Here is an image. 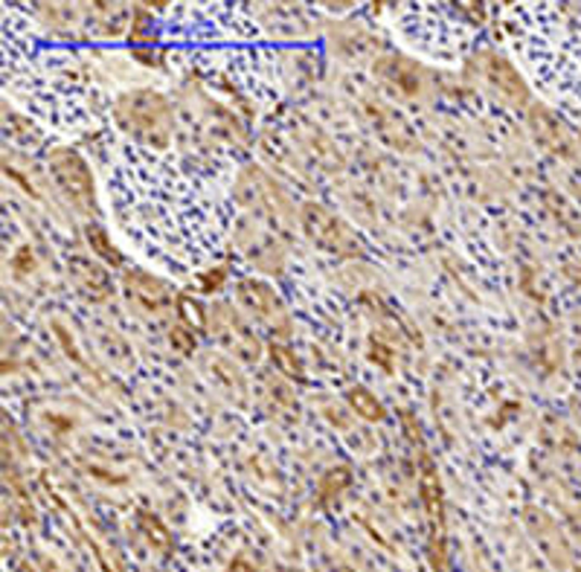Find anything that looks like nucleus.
Returning <instances> with one entry per match:
<instances>
[{"label":"nucleus","mask_w":581,"mask_h":572,"mask_svg":"<svg viewBox=\"0 0 581 572\" xmlns=\"http://www.w3.org/2000/svg\"><path fill=\"white\" fill-rule=\"evenodd\" d=\"M117 122L122 131L137 136L140 143L152 148L169 146L172 136V108L169 102L155 91H131L119 96Z\"/></svg>","instance_id":"f257e3e1"},{"label":"nucleus","mask_w":581,"mask_h":572,"mask_svg":"<svg viewBox=\"0 0 581 572\" xmlns=\"http://www.w3.org/2000/svg\"><path fill=\"white\" fill-rule=\"evenodd\" d=\"M47 166H50L55 186L64 192V198L79 209L96 212V186L82 155H76L73 148H53L47 155Z\"/></svg>","instance_id":"f03ea898"},{"label":"nucleus","mask_w":581,"mask_h":572,"mask_svg":"<svg viewBox=\"0 0 581 572\" xmlns=\"http://www.w3.org/2000/svg\"><path fill=\"white\" fill-rule=\"evenodd\" d=\"M300 224L302 233H306L320 250H326V253L337 256L361 253V245H358V238H354V233L349 230V224L337 219L335 212H328L326 207L314 204V200L302 204Z\"/></svg>","instance_id":"7ed1b4c3"},{"label":"nucleus","mask_w":581,"mask_h":572,"mask_svg":"<svg viewBox=\"0 0 581 572\" xmlns=\"http://www.w3.org/2000/svg\"><path fill=\"white\" fill-rule=\"evenodd\" d=\"M212 326H216L218 343L224 346L228 352L242 358L245 364H256V361H259L262 346H259L254 332L245 326V320L238 317L230 306H216V309H212Z\"/></svg>","instance_id":"20e7f679"},{"label":"nucleus","mask_w":581,"mask_h":572,"mask_svg":"<svg viewBox=\"0 0 581 572\" xmlns=\"http://www.w3.org/2000/svg\"><path fill=\"white\" fill-rule=\"evenodd\" d=\"M242 200L254 209L264 224H271L280 233H288V227H285V198L256 169L247 172V178H242Z\"/></svg>","instance_id":"39448f33"},{"label":"nucleus","mask_w":581,"mask_h":572,"mask_svg":"<svg viewBox=\"0 0 581 572\" xmlns=\"http://www.w3.org/2000/svg\"><path fill=\"white\" fill-rule=\"evenodd\" d=\"M122 285H126L128 300H134L140 309L152 311V314H160V311L178 306V294H172V288L152 273L126 271Z\"/></svg>","instance_id":"423d86ee"},{"label":"nucleus","mask_w":581,"mask_h":572,"mask_svg":"<svg viewBox=\"0 0 581 572\" xmlns=\"http://www.w3.org/2000/svg\"><path fill=\"white\" fill-rule=\"evenodd\" d=\"M236 297L238 302H242V309H245L250 317L259 320V323H268V326L273 328L285 326V309H282L280 297L273 294L271 285L256 280L238 282Z\"/></svg>","instance_id":"0eeeda50"},{"label":"nucleus","mask_w":581,"mask_h":572,"mask_svg":"<svg viewBox=\"0 0 581 572\" xmlns=\"http://www.w3.org/2000/svg\"><path fill=\"white\" fill-rule=\"evenodd\" d=\"M529 126H532V131H535V136L541 140V146L546 152H553L561 160H572L576 157V143H572L570 128H567V122L555 117L553 110H546L544 105H532L529 108Z\"/></svg>","instance_id":"6e6552de"},{"label":"nucleus","mask_w":581,"mask_h":572,"mask_svg":"<svg viewBox=\"0 0 581 572\" xmlns=\"http://www.w3.org/2000/svg\"><path fill=\"white\" fill-rule=\"evenodd\" d=\"M477 64H480V74L482 79H486V84H491L500 96L518 102V105L527 102L529 91L527 84H524V76H520L506 58H500L498 53H482L480 58H477Z\"/></svg>","instance_id":"1a4fd4ad"},{"label":"nucleus","mask_w":581,"mask_h":572,"mask_svg":"<svg viewBox=\"0 0 581 572\" xmlns=\"http://www.w3.org/2000/svg\"><path fill=\"white\" fill-rule=\"evenodd\" d=\"M378 76H384L387 82L396 84L401 93H416L422 88V70L416 64L401 58V55H387L378 62Z\"/></svg>","instance_id":"9d476101"},{"label":"nucleus","mask_w":581,"mask_h":572,"mask_svg":"<svg viewBox=\"0 0 581 572\" xmlns=\"http://www.w3.org/2000/svg\"><path fill=\"white\" fill-rule=\"evenodd\" d=\"M70 271H73V276H76V282H79V285H82L85 291L91 294V297H96V300H102V297H108L111 294L108 271H105L102 264L93 262V259L73 256Z\"/></svg>","instance_id":"9b49d317"},{"label":"nucleus","mask_w":581,"mask_h":572,"mask_svg":"<svg viewBox=\"0 0 581 572\" xmlns=\"http://www.w3.org/2000/svg\"><path fill=\"white\" fill-rule=\"evenodd\" d=\"M370 114H373L375 119V128H378V134L387 140V143H392V146H410V128H404V122H401L396 114H390L387 108H378V105H370Z\"/></svg>","instance_id":"f8f14e48"},{"label":"nucleus","mask_w":581,"mask_h":572,"mask_svg":"<svg viewBox=\"0 0 581 572\" xmlns=\"http://www.w3.org/2000/svg\"><path fill=\"white\" fill-rule=\"evenodd\" d=\"M346 399H349L354 413L361 418H366V421H384V416H387V410L382 407V401L375 399L370 390H363V387H352Z\"/></svg>","instance_id":"ddd939ff"},{"label":"nucleus","mask_w":581,"mask_h":572,"mask_svg":"<svg viewBox=\"0 0 581 572\" xmlns=\"http://www.w3.org/2000/svg\"><path fill=\"white\" fill-rule=\"evenodd\" d=\"M85 236H88V245L93 247V253L105 259V264H111V268H119V264H122V256H119L117 247L111 245V238L105 236V230H102L100 224H88V227H85Z\"/></svg>","instance_id":"4468645a"},{"label":"nucleus","mask_w":581,"mask_h":572,"mask_svg":"<svg viewBox=\"0 0 581 572\" xmlns=\"http://www.w3.org/2000/svg\"><path fill=\"white\" fill-rule=\"evenodd\" d=\"M178 311H181V317L186 320V326L198 328V332H207V326H209L207 311L201 309L198 302L192 300L190 294H178Z\"/></svg>","instance_id":"2eb2a0df"},{"label":"nucleus","mask_w":581,"mask_h":572,"mask_svg":"<svg viewBox=\"0 0 581 572\" xmlns=\"http://www.w3.org/2000/svg\"><path fill=\"white\" fill-rule=\"evenodd\" d=\"M102 349L108 352V358L114 361V364H119V366L134 364V354H131V349H128V346L122 343V337L105 332V335H102Z\"/></svg>","instance_id":"dca6fc26"},{"label":"nucleus","mask_w":581,"mask_h":572,"mask_svg":"<svg viewBox=\"0 0 581 572\" xmlns=\"http://www.w3.org/2000/svg\"><path fill=\"white\" fill-rule=\"evenodd\" d=\"M271 354H273V361H276V366H280L282 373L290 375V378H302L300 361H297V358H294L288 349H282L280 343H271Z\"/></svg>","instance_id":"f3484780"},{"label":"nucleus","mask_w":581,"mask_h":572,"mask_svg":"<svg viewBox=\"0 0 581 572\" xmlns=\"http://www.w3.org/2000/svg\"><path fill=\"white\" fill-rule=\"evenodd\" d=\"M169 340H172V349H178L181 354H192L195 349H198L195 335H192L190 328H183V326H175L172 332H169Z\"/></svg>","instance_id":"a211bd4d"},{"label":"nucleus","mask_w":581,"mask_h":572,"mask_svg":"<svg viewBox=\"0 0 581 572\" xmlns=\"http://www.w3.org/2000/svg\"><path fill=\"white\" fill-rule=\"evenodd\" d=\"M370 361L378 366H384L387 373L392 369V352L387 349V346H382V340H378V337H373V340H370Z\"/></svg>","instance_id":"6ab92c4d"},{"label":"nucleus","mask_w":581,"mask_h":572,"mask_svg":"<svg viewBox=\"0 0 581 572\" xmlns=\"http://www.w3.org/2000/svg\"><path fill=\"white\" fill-rule=\"evenodd\" d=\"M201 288L207 294H212L218 288V285H224V271H209V273H201Z\"/></svg>","instance_id":"aec40b11"},{"label":"nucleus","mask_w":581,"mask_h":572,"mask_svg":"<svg viewBox=\"0 0 581 572\" xmlns=\"http://www.w3.org/2000/svg\"><path fill=\"white\" fill-rule=\"evenodd\" d=\"M55 335L62 337L64 352L70 354V358H73V361H76V364H82V358H79V352H76V346H73V337L67 335V328H64V326H55Z\"/></svg>","instance_id":"412c9836"}]
</instances>
